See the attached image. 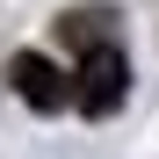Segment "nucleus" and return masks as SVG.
Returning <instances> with one entry per match:
<instances>
[{
    "mask_svg": "<svg viewBox=\"0 0 159 159\" xmlns=\"http://www.w3.org/2000/svg\"><path fill=\"white\" fill-rule=\"evenodd\" d=\"M7 87H15L22 101H29V109H43V116H51V109H65V101H72V80H65L58 65H51L43 51H22V58L7 65Z\"/></svg>",
    "mask_w": 159,
    "mask_h": 159,
    "instance_id": "nucleus-2",
    "label": "nucleus"
},
{
    "mask_svg": "<svg viewBox=\"0 0 159 159\" xmlns=\"http://www.w3.org/2000/svg\"><path fill=\"white\" fill-rule=\"evenodd\" d=\"M123 94H130V58L116 43H87L80 51V72H72V101L87 116H116Z\"/></svg>",
    "mask_w": 159,
    "mask_h": 159,
    "instance_id": "nucleus-1",
    "label": "nucleus"
}]
</instances>
